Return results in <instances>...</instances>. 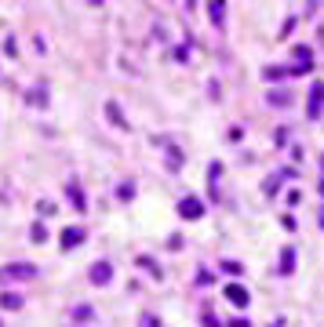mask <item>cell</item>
Wrapping results in <instances>:
<instances>
[{"instance_id": "11", "label": "cell", "mask_w": 324, "mask_h": 327, "mask_svg": "<svg viewBox=\"0 0 324 327\" xmlns=\"http://www.w3.org/2000/svg\"><path fill=\"white\" fill-rule=\"evenodd\" d=\"M219 175H222V164H211V178H208V185H211V196L219 200Z\"/></svg>"}, {"instance_id": "5", "label": "cell", "mask_w": 324, "mask_h": 327, "mask_svg": "<svg viewBox=\"0 0 324 327\" xmlns=\"http://www.w3.org/2000/svg\"><path fill=\"white\" fill-rule=\"evenodd\" d=\"M226 298H229L233 305H248V291H244L240 284H226Z\"/></svg>"}, {"instance_id": "15", "label": "cell", "mask_w": 324, "mask_h": 327, "mask_svg": "<svg viewBox=\"0 0 324 327\" xmlns=\"http://www.w3.org/2000/svg\"><path fill=\"white\" fill-rule=\"evenodd\" d=\"M222 269H226V273H233V276H237V273H240V262H222Z\"/></svg>"}, {"instance_id": "14", "label": "cell", "mask_w": 324, "mask_h": 327, "mask_svg": "<svg viewBox=\"0 0 324 327\" xmlns=\"http://www.w3.org/2000/svg\"><path fill=\"white\" fill-rule=\"evenodd\" d=\"M109 117H113V124H120V127H128V120H120V109L109 102Z\"/></svg>"}, {"instance_id": "2", "label": "cell", "mask_w": 324, "mask_h": 327, "mask_svg": "<svg viewBox=\"0 0 324 327\" xmlns=\"http://www.w3.org/2000/svg\"><path fill=\"white\" fill-rule=\"evenodd\" d=\"M306 109H310V117H313V120L321 117V109H324V84H321V80L310 88V106H306Z\"/></svg>"}, {"instance_id": "1", "label": "cell", "mask_w": 324, "mask_h": 327, "mask_svg": "<svg viewBox=\"0 0 324 327\" xmlns=\"http://www.w3.org/2000/svg\"><path fill=\"white\" fill-rule=\"evenodd\" d=\"M33 276H36V269H33V266H22V262L0 269V280H33Z\"/></svg>"}, {"instance_id": "3", "label": "cell", "mask_w": 324, "mask_h": 327, "mask_svg": "<svg viewBox=\"0 0 324 327\" xmlns=\"http://www.w3.org/2000/svg\"><path fill=\"white\" fill-rule=\"evenodd\" d=\"M88 276H91V284H109V280H113V266H109V262H95Z\"/></svg>"}, {"instance_id": "10", "label": "cell", "mask_w": 324, "mask_h": 327, "mask_svg": "<svg viewBox=\"0 0 324 327\" xmlns=\"http://www.w3.org/2000/svg\"><path fill=\"white\" fill-rule=\"evenodd\" d=\"M292 269H295V251L284 247V251H281V273H292Z\"/></svg>"}, {"instance_id": "13", "label": "cell", "mask_w": 324, "mask_h": 327, "mask_svg": "<svg viewBox=\"0 0 324 327\" xmlns=\"http://www.w3.org/2000/svg\"><path fill=\"white\" fill-rule=\"evenodd\" d=\"M33 240H36V244H44V240H48V229H44V222H33Z\"/></svg>"}, {"instance_id": "12", "label": "cell", "mask_w": 324, "mask_h": 327, "mask_svg": "<svg viewBox=\"0 0 324 327\" xmlns=\"http://www.w3.org/2000/svg\"><path fill=\"white\" fill-rule=\"evenodd\" d=\"M208 15H211V22H215V26H222V18H226V7H222V4H211V7H208Z\"/></svg>"}, {"instance_id": "16", "label": "cell", "mask_w": 324, "mask_h": 327, "mask_svg": "<svg viewBox=\"0 0 324 327\" xmlns=\"http://www.w3.org/2000/svg\"><path fill=\"white\" fill-rule=\"evenodd\" d=\"M229 327H248V320H244V316H237V320H229Z\"/></svg>"}, {"instance_id": "9", "label": "cell", "mask_w": 324, "mask_h": 327, "mask_svg": "<svg viewBox=\"0 0 324 327\" xmlns=\"http://www.w3.org/2000/svg\"><path fill=\"white\" fill-rule=\"evenodd\" d=\"M0 305H4V309H22V295H15V291L0 295Z\"/></svg>"}, {"instance_id": "7", "label": "cell", "mask_w": 324, "mask_h": 327, "mask_svg": "<svg viewBox=\"0 0 324 327\" xmlns=\"http://www.w3.org/2000/svg\"><path fill=\"white\" fill-rule=\"evenodd\" d=\"M80 240H84V229L80 226H69L66 233H62V247H77Z\"/></svg>"}, {"instance_id": "4", "label": "cell", "mask_w": 324, "mask_h": 327, "mask_svg": "<svg viewBox=\"0 0 324 327\" xmlns=\"http://www.w3.org/2000/svg\"><path fill=\"white\" fill-rule=\"evenodd\" d=\"M179 214L182 218H200V214H204V204H200L197 196H186V200L179 204Z\"/></svg>"}, {"instance_id": "17", "label": "cell", "mask_w": 324, "mask_h": 327, "mask_svg": "<svg viewBox=\"0 0 324 327\" xmlns=\"http://www.w3.org/2000/svg\"><path fill=\"white\" fill-rule=\"evenodd\" d=\"M142 324H146V327H157V320H153V316H142Z\"/></svg>"}, {"instance_id": "8", "label": "cell", "mask_w": 324, "mask_h": 327, "mask_svg": "<svg viewBox=\"0 0 324 327\" xmlns=\"http://www.w3.org/2000/svg\"><path fill=\"white\" fill-rule=\"evenodd\" d=\"M295 59H299V73H306L310 65H313V51L302 44V48H295Z\"/></svg>"}, {"instance_id": "6", "label": "cell", "mask_w": 324, "mask_h": 327, "mask_svg": "<svg viewBox=\"0 0 324 327\" xmlns=\"http://www.w3.org/2000/svg\"><path fill=\"white\" fill-rule=\"evenodd\" d=\"M66 193H69V200H73V208H77V211H88V200H84V193H80V185H77V182H69V185H66Z\"/></svg>"}]
</instances>
